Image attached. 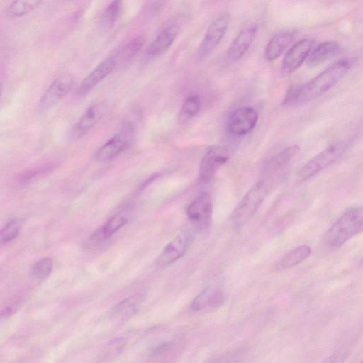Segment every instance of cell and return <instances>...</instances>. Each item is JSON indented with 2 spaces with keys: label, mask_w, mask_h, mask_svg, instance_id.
<instances>
[{
  "label": "cell",
  "mask_w": 363,
  "mask_h": 363,
  "mask_svg": "<svg viewBox=\"0 0 363 363\" xmlns=\"http://www.w3.org/2000/svg\"><path fill=\"white\" fill-rule=\"evenodd\" d=\"M350 67L347 60H340L322 72L311 81L291 86L287 91L283 104L297 106L319 97L335 86Z\"/></svg>",
  "instance_id": "obj_1"
},
{
  "label": "cell",
  "mask_w": 363,
  "mask_h": 363,
  "mask_svg": "<svg viewBox=\"0 0 363 363\" xmlns=\"http://www.w3.org/2000/svg\"><path fill=\"white\" fill-rule=\"evenodd\" d=\"M363 232V206L345 211L328 229L325 243L331 250H337L350 239Z\"/></svg>",
  "instance_id": "obj_2"
},
{
  "label": "cell",
  "mask_w": 363,
  "mask_h": 363,
  "mask_svg": "<svg viewBox=\"0 0 363 363\" xmlns=\"http://www.w3.org/2000/svg\"><path fill=\"white\" fill-rule=\"evenodd\" d=\"M269 191L264 181L254 184L244 195L230 215V220L236 227L247 223L257 213Z\"/></svg>",
  "instance_id": "obj_3"
},
{
  "label": "cell",
  "mask_w": 363,
  "mask_h": 363,
  "mask_svg": "<svg viewBox=\"0 0 363 363\" xmlns=\"http://www.w3.org/2000/svg\"><path fill=\"white\" fill-rule=\"evenodd\" d=\"M347 141L333 143L308 160L298 172V179L304 182L335 163L347 150Z\"/></svg>",
  "instance_id": "obj_4"
},
{
  "label": "cell",
  "mask_w": 363,
  "mask_h": 363,
  "mask_svg": "<svg viewBox=\"0 0 363 363\" xmlns=\"http://www.w3.org/2000/svg\"><path fill=\"white\" fill-rule=\"evenodd\" d=\"M74 77L68 73L59 75L50 84L39 101L37 109L44 113L54 107L72 89Z\"/></svg>",
  "instance_id": "obj_5"
},
{
  "label": "cell",
  "mask_w": 363,
  "mask_h": 363,
  "mask_svg": "<svg viewBox=\"0 0 363 363\" xmlns=\"http://www.w3.org/2000/svg\"><path fill=\"white\" fill-rule=\"evenodd\" d=\"M229 21L230 16L223 13L210 24L197 50L200 61L207 58L218 45L228 30Z\"/></svg>",
  "instance_id": "obj_6"
},
{
  "label": "cell",
  "mask_w": 363,
  "mask_h": 363,
  "mask_svg": "<svg viewBox=\"0 0 363 363\" xmlns=\"http://www.w3.org/2000/svg\"><path fill=\"white\" fill-rule=\"evenodd\" d=\"M229 159V152L223 146L215 145L208 148L203 155L199 169V180L201 183H210L218 170Z\"/></svg>",
  "instance_id": "obj_7"
},
{
  "label": "cell",
  "mask_w": 363,
  "mask_h": 363,
  "mask_svg": "<svg viewBox=\"0 0 363 363\" xmlns=\"http://www.w3.org/2000/svg\"><path fill=\"white\" fill-rule=\"evenodd\" d=\"M193 239L190 231H181L164 247L157 257L155 265L159 268H164L175 262L184 255Z\"/></svg>",
  "instance_id": "obj_8"
},
{
  "label": "cell",
  "mask_w": 363,
  "mask_h": 363,
  "mask_svg": "<svg viewBox=\"0 0 363 363\" xmlns=\"http://www.w3.org/2000/svg\"><path fill=\"white\" fill-rule=\"evenodd\" d=\"M133 133L132 125L125 123L120 133L114 135L98 149L94 155L95 160L106 162L118 156L129 146Z\"/></svg>",
  "instance_id": "obj_9"
},
{
  "label": "cell",
  "mask_w": 363,
  "mask_h": 363,
  "mask_svg": "<svg viewBox=\"0 0 363 363\" xmlns=\"http://www.w3.org/2000/svg\"><path fill=\"white\" fill-rule=\"evenodd\" d=\"M188 218L198 228H208L211 222L213 202L207 192L201 193L190 202L186 208Z\"/></svg>",
  "instance_id": "obj_10"
},
{
  "label": "cell",
  "mask_w": 363,
  "mask_h": 363,
  "mask_svg": "<svg viewBox=\"0 0 363 363\" xmlns=\"http://www.w3.org/2000/svg\"><path fill=\"white\" fill-rule=\"evenodd\" d=\"M258 113L252 107L243 106L233 111L229 116L227 127L235 135H244L250 133L258 121Z\"/></svg>",
  "instance_id": "obj_11"
},
{
  "label": "cell",
  "mask_w": 363,
  "mask_h": 363,
  "mask_svg": "<svg viewBox=\"0 0 363 363\" xmlns=\"http://www.w3.org/2000/svg\"><path fill=\"white\" fill-rule=\"evenodd\" d=\"M118 64L117 57L111 55L101 62L81 82L77 92L84 96L89 93L114 69Z\"/></svg>",
  "instance_id": "obj_12"
},
{
  "label": "cell",
  "mask_w": 363,
  "mask_h": 363,
  "mask_svg": "<svg viewBox=\"0 0 363 363\" xmlns=\"http://www.w3.org/2000/svg\"><path fill=\"white\" fill-rule=\"evenodd\" d=\"M107 109L105 101L91 104L75 123L72 130V136L79 138L88 133L104 116Z\"/></svg>",
  "instance_id": "obj_13"
},
{
  "label": "cell",
  "mask_w": 363,
  "mask_h": 363,
  "mask_svg": "<svg viewBox=\"0 0 363 363\" xmlns=\"http://www.w3.org/2000/svg\"><path fill=\"white\" fill-rule=\"evenodd\" d=\"M314 45L315 42L311 39H302L294 44L283 59V72L290 74L296 70L307 60Z\"/></svg>",
  "instance_id": "obj_14"
},
{
  "label": "cell",
  "mask_w": 363,
  "mask_h": 363,
  "mask_svg": "<svg viewBox=\"0 0 363 363\" xmlns=\"http://www.w3.org/2000/svg\"><path fill=\"white\" fill-rule=\"evenodd\" d=\"M128 222V218L123 214H116L94 232L88 239L86 246L89 249L101 247L116 232Z\"/></svg>",
  "instance_id": "obj_15"
},
{
  "label": "cell",
  "mask_w": 363,
  "mask_h": 363,
  "mask_svg": "<svg viewBox=\"0 0 363 363\" xmlns=\"http://www.w3.org/2000/svg\"><path fill=\"white\" fill-rule=\"evenodd\" d=\"M257 30V25H251L239 33L227 50L228 61L236 62L246 53L255 39Z\"/></svg>",
  "instance_id": "obj_16"
},
{
  "label": "cell",
  "mask_w": 363,
  "mask_h": 363,
  "mask_svg": "<svg viewBox=\"0 0 363 363\" xmlns=\"http://www.w3.org/2000/svg\"><path fill=\"white\" fill-rule=\"evenodd\" d=\"M178 32L176 26L172 25L164 28L150 43L146 50V55L155 58L164 55L174 43Z\"/></svg>",
  "instance_id": "obj_17"
},
{
  "label": "cell",
  "mask_w": 363,
  "mask_h": 363,
  "mask_svg": "<svg viewBox=\"0 0 363 363\" xmlns=\"http://www.w3.org/2000/svg\"><path fill=\"white\" fill-rule=\"evenodd\" d=\"M224 301L225 294L221 289L217 286H208L194 298L190 306L192 311H200L220 306Z\"/></svg>",
  "instance_id": "obj_18"
},
{
  "label": "cell",
  "mask_w": 363,
  "mask_h": 363,
  "mask_svg": "<svg viewBox=\"0 0 363 363\" xmlns=\"http://www.w3.org/2000/svg\"><path fill=\"white\" fill-rule=\"evenodd\" d=\"M145 298L144 293H138L122 300L112 308V317L119 320L131 318L138 312Z\"/></svg>",
  "instance_id": "obj_19"
},
{
  "label": "cell",
  "mask_w": 363,
  "mask_h": 363,
  "mask_svg": "<svg viewBox=\"0 0 363 363\" xmlns=\"http://www.w3.org/2000/svg\"><path fill=\"white\" fill-rule=\"evenodd\" d=\"M296 33L293 31L282 32L274 35L264 49V57L268 61L279 58L294 41Z\"/></svg>",
  "instance_id": "obj_20"
},
{
  "label": "cell",
  "mask_w": 363,
  "mask_h": 363,
  "mask_svg": "<svg viewBox=\"0 0 363 363\" xmlns=\"http://www.w3.org/2000/svg\"><path fill=\"white\" fill-rule=\"evenodd\" d=\"M340 51V45L336 42L325 41L321 43L317 46H314L306 60V62L311 66L320 65L338 54Z\"/></svg>",
  "instance_id": "obj_21"
},
{
  "label": "cell",
  "mask_w": 363,
  "mask_h": 363,
  "mask_svg": "<svg viewBox=\"0 0 363 363\" xmlns=\"http://www.w3.org/2000/svg\"><path fill=\"white\" fill-rule=\"evenodd\" d=\"M300 147L293 145L287 147L269 159L264 165V171L267 173L274 172L289 163L298 153Z\"/></svg>",
  "instance_id": "obj_22"
},
{
  "label": "cell",
  "mask_w": 363,
  "mask_h": 363,
  "mask_svg": "<svg viewBox=\"0 0 363 363\" xmlns=\"http://www.w3.org/2000/svg\"><path fill=\"white\" fill-rule=\"evenodd\" d=\"M312 250L308 245H300L286 253L277 264V269H286L293 267L307 259Z\"/></svg>",
  "instance_id": "obj_23"
},
{
  "label": "cell",
  "mask_w": 363,
  "mask_h": 363,
  "mask_svg": "<svg viewBox=\"0 0 363 363\" xmlns=\"http://www.w3.org/2000/svg\"><path fill=\"white\" fill-rule=\"evenodd\" d=\"M201 100L198 95H191L184 101L179 113L178 121L180 124L185 123L195 116L200 111Z\"/></svg>",
  "instance_id": "obj_24"
},
{
  "label": "cell",
  "mask_w": 363,
  "mask_h": 363,
  "mask_svg": "<svg viewBox=\"0 0 363 363\" xmlns=\"http://www.w3.org/2000/svg\"><path fill=\"white\" fill-rule=\"evenodd\" d=\"M41 2V1L34 0L13 1L6 9V16L9 18L23 16L38 7Z\"/></svg>",
  "instance_id": "obj_25"
},
{
  "label": "cell",
  "mask_w": 363,
  "mask_h": 363,
  "mask_svg": "<svg viewBox=\"0 0 363 363\" xmlns=\"http://www.w3.org/2000/svg\"><path fill=\"white\" fill-rule=\"evenodd\" d=\"M123 9L121 1L111 2L104 10L101 16V23L105 28H111L118 20Z\"/></svg>",
  "instance_id": "obj_26"
},
{
  "label": "cell",
  "mask_w": 363,
  "mask_h": 363,
  "mask_svg": "<svg viewBox=\"0 0 363 363\" xmlns=\"http://www.w3.org/2000/svg\"><path fill=\"white\" fill-rule=\"evenodd\" d=\"M145 43V39L142 36H138L129 41L118 52L116 55L117 57L121 59L123 62L131 60L138 53Z\"/></svg>",
  "instance_id": "obj_27"
},
{
  "label": "cell",
  "mask_w": 363,
  "mask_h": 363,
  "mask_svg": "<svg viewBox=\"0 0 363 363\" xmlns=\"http://www.w3.org/2000/svg\"><path fill=\"white\" fill-rule=\"evenodd\" d=\"M52 268V259L49 257H45L38 260L33 264L30 269V274L35 279L43 280L50 274Z\"/></svg>",
  "instance_id": "obj_28"
},
{
  "label": "cell",
  "mask_w": 363,
  "mask_h": 363,
  "mask_svg": "<svg viewBox=\"0 0 363 363\" xmlns=\"http://www.w3.org/2000/svg\"><path fill=\"white\" fill-rule=\"evenodd\" d=\"M21 228L18 220L13 219L8 222L1 230V242L6 243L15 239L19 235Z\"/></svg>",
  "instance_id": "obj_29"
},
{
  "label": "cell",
  "mask_w": 363,
  "mask_h": 363,
  "mask_svg": "<svg viewBox=\"0 0 363 363\" xmlns=\"http://www.w3.org/2000/svg\"><path fill=\"white\" fill-rule=\"evenodd\" d=\"M347 357L346 352L340 351L332 354L321 363H343Z\"/></svg>",
  "instance_id": "obj_30"
},
{
  "label": "cell",
  "mask_w": 363,
  "mask_h": 363,
  "mask_svg": "<svg viewBox=\"0 0 363 363\" xmlns=\"http://www.w3.org/2000/svg\"><path fill=\"white\" fill-rule=\"evenodd\" d=\"M238 355L230 354L228 355H225L224 357L216 359L211 362L209 363H238Z\"/></svg>",
  "instance_id": "obj_31"
},
{
  "label": "cell",
  "mask_w": 363,
  "mask_h": 363,
  "mask_svg": "<svg viewBox=\"0 0 363 363\" xmlns=\"http://www.w3.org/2000/svg\"><path fill=\"white\" fill-rule=\"evenodd\" d=\"M361 264H362V265H363V259H362V263H361Z\"/></svg>",
  "instance_id": "obj_32"
},
{
  "label": "cell",
  "mask_w": 363,
  "mask_h": 363,
  "mask_svg": "<svg viewBox=\"0 0 363 363\" xmlns=\"http://www.w3.org/2000/svg\"><path fill=\"white\" fill-rule=\"evenodd\" d=\"M359 363H363V360L362 362H359Z\"/></svg>",
  "instance_id": "obj_33"
}]
</instances>
